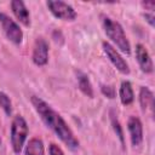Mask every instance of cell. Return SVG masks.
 Wrapping results in <instances>:
<instances>
[{
  "mask_svg": "<svg viewBox=\"0 0 155 155\" xmlns=\"http://www.w3.org/2000/svg\"><path fill=\"white\" fill-rule=\"evenodd\" d=\"M25 155H45L42 140L40 138H31L25 147Z\"/></svg>",
  "mask_w": 155,
  "mask_h": 155,
  "instance_id": "13",
  "label": "cell"
},
{
  "mask_svg": "<svg viewBox=\"0 0 155 155\" xmlns=\"http://www.w3.org/2000/svg\"><path fill=\"white\" fill-rule=\"evenodd\" d=\"M102 46H103L104 53L107 54V57L109 58V61L113 63V65H114L121 74H125V75L130 74L128 64H127V62L122 58V56L119 53V51H117L113 45H110V44L107 42V41H103Z\"/></svg>",
  "mask_w": 155,
  "mask_h": 155,
  "instance_id": "6",
  "label": "cell"
},
{
  "mask_svg": "<svg viewBox=\"0 0 155 155\" xmlns=\"http://www.w3.org/2000/svg\"><path fill=\"white\" fill-rule=\"evenodd\" d=\"M11 8L15 15V17L25 27L30 25V15L25 6V4L21 0H13L11 1Z\"/></svg>",
  "mask_w": 155,
  "mask_h": 155,
  "instance_id": "10",
  "label": "cell"
},
{
  "mask_svg": "<svg viewBox=\"0 0 155 155\" xmlns=\"http://www.w3.org/2000/svg\"><path fill=\"white\" fill-rule=\"evenodd\" d=\"M136 58H137V62H138L143 73L150 74L153 71V69H154L153 61H151L150 54H149V52L144 45H142V44L136 45Z\"/></svg>",
  "mask_w": 155,
  "mask_h": 155,
  "instance_id": "9",
  "label": "cell"
},
{
  "mask_svg": "<svg viewBox=\"0 0 155 155\" xmlns=\"http://www.w3.org/2000/svg\"><path fill=\"white\" fill-rule=\"evenodd\" d=\"M102 24H103V28H104L107 36L116 45V47L121 52L130 54L131 53V45H130V41H128L121 24L119 22L111 19L110 17H107V16H102Z\"/></svg>",
  "mask_w": 155,
  "mask_h": 155,
  "instance_id": "2",
  "label": "cell"
},
{
  "mask_svg": "<svg viewBox=\"0 0 155 155\" xmlns=\"http://www.w3.org/2000/svg\"><path fill=\"white\" fill-rule=\"evenodd\" d=\"M28 124L22 115H16L11 124V145L16 154L22 151L28 136Z\"/></svg>",
  "mask_w": 155,
  "mask_h": 155,
  "instance_id": "3",
  "label": "cell"
},
{
  "mask_svg": "<svg viewBox=\"0 0 155 155\" xmlns=\"http://www.w3.org/2000/svg\"><path fill=\"white\" fill-rule=\"evenodd\" d=\"M113 125H114V128H115V131H117V136H119V138H120V140L124 143V137H122V131H121V128H120V125H119V122H117V120L115 121V119H113Z\"/></svg>",
  "mask_w": 155,
  "mask_h": 155,
  "instance_id": "19",
  "label": "cell"
},
{
  "mask_svg": "<svg viewBox=\"0 0 155 155\" xmlns=\"http://www.w3.org/2000/svg\"><path fill=\"white\" fill-rule=\"evenodd\" d=\"M142 6H143L145 10H149L150 12H154L155 2H154V1H143V2H142Z\"/></svg>",
  "mask_w": 155,
  "mask_h": 155,
  "instance_id": "20",
  "label": "cell"
},
{
  "mask_svg": "<svg viewBox=\"0 0 155 155\" xmlns=\"http://www.w3.org/2000/svg\"><path fill=\"white\" fill-rule=\"evenodd\" d=\"M119 97L124 105H130L134 101V93H133V88L130 81L125 80L121 82L120 90H119Z\"/></svg>",
  "mask_w": 155,
  "mask_h": 155,
  "instance_id": "12",
  "label": "cell"
},
{
  "mask_svg": "<svg viewBox=\"0 0 155 155\" xmlns=\"http://www.w3.org/2000/svg\"><path fill=\"white\" fill-rule=\"evenodd\" d=\"M31 61L35 65L42 67L48 62V44L42 38H38L34 42Z\"/></svg>",
  "mask_w": 155,
  "mask_h": 155,
  "instance_id": "7",
  "label": "cell"
},
{
  "mask_svg": "<svg viewBox=\"0 0 155 155\" xmlns=\"http://www.w3.org/2000/svg\"><path fill=\"white\" fill-rule=\"evenodd\" d=\"M139 104H140V108L144 113H150V115H153V111H154V94L145 86H142L140 90H139Z\"/></svg>",
  "mask_w": 155,
  "mask_h": 155,
  "instance_id": "11",
  "label": "cell"
},
{
  "mask_svg": "<svg viewBox=\"0 0 155 155\" xmlns=\"http://www.w3.org/2000/svg\"><path fill=\"white\" fill-rule=\"evenodd\" d=\"M127 130L133 147H139L143 142V125L139 117L131 116L127 121Z\"/></svg>",
  "mask_w": 155,
  "mask_h": 155,
  "instance_id": "8",
  "label": "cell"
},
{
  "mask_svg": "<svg viewBox=\"0 0 155 155\" xmlns=\"http://www.w3.org/2000/svg\"><path fill=\"white\" fill-rule=\"evenodd\" d=\"M50 12L58 19L62 21H74L78 16L76 11L67 2L64 1H53V0H48L46 2Z\"/></svg>",
  "mask_w": 155,
  "mask_h": 155,
  "instance_id": "5",
  "label": "cell"
},
{
  "mask_svg": "<svg viewBox=\"0 0 155 155\" xmlns=\"http://www.w3.org/2000/svg\"><path fill=\"white\" fill-rule=\"evenodd\" d=\"M31 104L36 113L39 114L42 122L70 149L79 148V140L73 133L71 128L68 126V124L64 121V119L54 110L52 109L44 99L33 96L31 97Z\"/></svg>",
  "mask_w": 155,
  "mask_h": 155,
  "instance_id": "1",
  "label": "cell"
},
{
  "mask_svg": "<svg viewBox=\"0 0 155 155\" xmlns=\"http://www.w3.org/2000/svg\"><path fill=\"white\" fill-rule=\"evenodd\" d=\"M0 144H1V137H0Z\"/></svg>",
  "mask_w": 155,
  "mask_h": 155,
  "instance_id": "21",
  "label": "cell"
},
{
  "mask_svg": "<svg viewBox=\"0 0 155 155\" xmlns=\"http://www.w3.org/2000/svg\"><path fill=\"white\" fill-rule=\"evenodd\" d=\"M0 24L2 27V30L7 39L13 42L15 45H19L23 40V31L19 28V25L6 13L0 12Z\"/></svg>",
  "mask_w": 155,
  "mask_h": 155,
  "instance_id": "4",
  "label": "cell"
},
{
  "mask_svg": "<svg viewBox=\"0 0 155 155\" xmlns=\"http://www.w3.org/2000/svg\"><path fill=\"white\" fill-rule=\"evenodd\" d=\"M101 91L108 98H114L115 97V88L113 86H110V85H102L101 86Z\"/></svg>",
  "mask_w": 155,
  "mask_h": 155,
  "instance_id": "16",
  "label": "cell"
},
{
  "mask_svg": "<svg viewBox=\"0 0 155 155\" xmlns=\"http://www.w3.org/2000/svg\"><path fill=\"white\" fill-rule=\"evenodd\" d=\"M144 18H145V21L151 25V27H154V24H155V17H154V12H150V13H148V12H145L144 13Z\"/></svg>",
  "mask_w": 155,
  "mask_h": 155,
  "instance_id": "18",
  "label": "cell"
},
{
  "mask_svg": "<svg viewBox=\"0 0 155 155\" xmlns=\"http://www.w3.org/2000/svg\"><path fill=\"white\" fill-rule=\"evenodd\" d=\"M48 154L50 155H64L63 150L54 143H51L50 147H48Z\"/></svg>",
  "mask_w": 155,
  "mask_h": 155,
  "instance_id": "17",
  "label": "cell"
},
{
  "mask_svg": "<svg viewBox=\"0 0 155 155\" xmlns=\"http://www.w3.org/2000/svg\"><path fill=\"white\" fill-rule=\"evenodd\" d=\"M0 107L7 116L12 114V103H11L10 97L5 92H0Z\"/></svg>",
  "mask_w": 155,
  "mask_h": 155,
  "instance_id": "15",
  "label": "cell"
},
{
  "mask_svg": "<svg viewBox=\"0 0 155 155\" xmlns=\"http://www.w3.org/2000/svg\"><path fill=\"white\" fill-rule=\"evenodd\" d=\"M78 85H79V88L81 90V92L87 96V97H93V88H92V85L90 82V79L86 74L79 71L78 73Z\"/></svg>",
  "mask_w": 155,
  "mask_h": 155,
  "instance_id": "14",
  "label": "cell"
}]
</instances>
